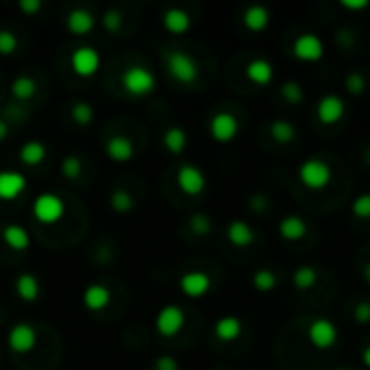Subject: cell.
Listing matches in <instances>:
<instances>
[{"label":"cell","mask_w":370,"mask_h":370,"mask_svg":"<svg viewBox=\"0 0 370 370\" xmlns=\"http://www.w3.org/2000/svg\"><path fill=\"white\" fill-rule=\"evenodd\" d=\"M162 26L167 28L169 33L182 35L191 28V15L180 7H169L162 15Z\"/></svg>","instance_id":"cell-18"},{"label":"cell","mask_w":370,"mask_h":370,"mask_svg":"<svg viewBox=\"0 0 370 370\" xmlns=\"http://www.w3.org/2000/svg\"><path fill=\"white\" fill-rule=\"evenodd\" d=\"M351 210L357 219H370V193H362L353 199Z\"/></svg>","instance_id":"cell-39"},{"label":"cell","mask_w":370,"mask_h":370,"mask_svg":"<svg viewBox=\"0 0 370 370\" xmlns=\"http://www.w3.org/2000/svg\"><path fill=\"white\" fill-rule=\"evenodd\" d=\"M162 143H165V148L172 152V154H182L186 150V143H189L186 130L180 128V126L167 128L165 134H162Z\"/></svg>","instance_id":"cell-26"},{"label":"cell","mask_w":370,"mask_h":370,"mask_svg":"<svg viewBox=\"0 0 370 370\" xmlns=\"http://www.w3.org/2000/svg\"><path fill=\"white\" fill-rule=\"evenodd\" d=\"M82 303H84V307H89L94 312L104 310L110 303V291L104 286V283H98V281L89 283L82 293Z\"/></svg>","instance_id":"cell-19"},{"label":"cell","mask_w":370,"mask_h":370,"mask_svg":"<svg viewBox=\"0 0 370 370\" xmlns=\"http://www.w3.org/2000/svg\"><path fill=\"white\" fill-rule=\"evenodd\" d=\"M251 283H253L255 291L271 293V291H275V286H277V275H275L271 269H258V271L253 273V277H251Z\"/></svg>","instance_id":"cell-31"},{"label":"cell","mask_w":370,"mask_h":370,"mask_svg":"<svg viewBox=\"0 0 370 370\" xmlns=\"http://www.w3.org/2000/svg\"><path fill=\"white\" fill-rule=\"evenodd\" d=\"M189 225H191V232L195 236H208L212 232V219L208 215H204V212H195L191 217Z\"/></svg>","instance_id":"cell-34"},{"label":"cell","mask_w":370,"mask_h":370,"mask_svg":"<svg viewBox=\"0 0 370 370\" xmlns=\"http://www.w3.org/2000/svg\"><path fill=\"white\" fill-rule=\"evenodd\" d=\"M243 331V323L238 317H232V314H227V317H221L217 323H215V336L219 340H223V343H232V340H236Z\"/></svg>","instance_id":"cell-24"},{"label":"cell","mask_w":370,"mask_h":370,"mask_svg":"<svg viewBox=\"0 0 370 370\" xmlns=\"http://www.w3.org/2000/svg\"><path fill=\"white\" fill-rule=\"evenodd\" d=\"M299 180L312 191H321L331 182V169L321 158H307L299 165Z\"/></svg>","instance_id":"cell-3"},{"label":"cell","mask_w":370,"mask_h":370,"mask_svg":"<svg viewBox=\"0 0 370 370\" xmlns=\"http://www.w3.org/2000/svg\"><path fill=\"white\" fill-rule=\"evenodd\" d=\"M167 70L182 84H193L199 78V65L191 54L182 50H172L167 54Z\"/></svg>","instance_id":"cell-1"},{"label":"cell","mask_w":370,"mask_h":370,"mask_svg":"<svg viewBox=\"0 0 370 370\" xmlns=\"http://www.w3.org/2000/svg\"><path fill=\"white\" fill-rule=\"evenodd\" d=\"M110 208H113V212H117V215H128V212L134 210V197L124 189L113 191L110 193Z\"/></svg>","instance_id":"cell-30"},{"label":"cell","mask_w":370,"mask_h":370,"mask_svg":"<svg viewBox=\"0 0 370 370\" xmlns=\"http://www.w3.org/2000/svg\"><path fill=\"white\" fill-rule=\"evenodd\" d=\"M338 370H349V368H338Z\"/></svg>","instance_id":"cell-49"},{"label":"cell","mask_w":370,"mask_h":370,"mask_svg":"<svg viewBox=\"0 0 370 370\" xmlns=\"http://www.w3.org/2000/svg\"><path fill=\"white\" fill-rule=\"evenodd\" d=\"M106 154L110 160H115V162H128L134 158V143L128 139V136H110L106 141V146H104Z\"/></svg>","instance_id":"cell-15"},{"label":"cell","mask_w":370,"mask_h":370,"mask_svg":"<svg viewBox=\"0 0 370 370\" xmlns=\"http://www.w3.org/2000/svg\"><path fill=\"white\" fill-rule=\"evenodd\" d=\"M319 281V271L312 264H301L293 271V283L299 291H310L314 288Z\"/></svg>","instance_id":"cell-28"},{"label":"cell","mask_w":370,"mask_h":370,"mask_svg":"<svg viewBox=\"0 0 370 370\" xmlns=\"http://www.w3.org/2000/svg\"><path fill=\"white\" fill-rule=\"evenodd\" d=\"M7 136H9V124L5 120H0V143L7 141Z\"/></svg>","instance_id":"cell-46"},{"label":"cell","mask_w":370,"mask_h":370,"mask_svg":"<svg viewBox=\"0 0 370 370\" xmlns=\"http://www.w3.org/2000/svg\"><path fill=\"white\" fill-rule=\"evenodd\" d=\"M156 370H180V362L174 355H158L154 359Z\"/></svg>","instance_id":"cell-42"},{"label":"cell","mask_w":370,"mask_h":370,"mask_svg":"<svg viewBox=\"0 0 370 370\" xmlns=\"http://www.w3.org/2000/svg\"><path fill=\"white\" fill-rule=\"evenodd\" d=\"M42 7H44L42 0H20V3H18V9H20L22 13H26V15H35V13H39Z\"/></svg>","instance_id":"cell-43"},{"label":"cell","mask_w":370,"mask_h":370,"mask_svg":"<svg viewBox=\"0 0 370 370\" xmlns=\"http://www.w3.org/2000/svg\"><path fill=\"white\" fill-rule=\"evenodd\" d=\"M186 323V317H184V310L180 305H174V303H169V305H162L160 312L156 314V331L165 338H172L176 336Z\"/></svg>","instance_id":"cell-5"},{"label":"cell","mask_w":370,"mask_h":370,"mask_svg":"<svg viewBox=\"0 0 370 370\" xmlns=\"http://www.w3.org/2000/svg\"><path fill=\"white\" fill-rule=\"evenodd\" d=\"M269 20H271V13L264 5H251L245 9V15H243V22L249 31L253 33H260L269 26Z\"/></svg>","instance_id":"cell-23"},{"label":"cell","mask_w":370,"mask_h":370,"mask_svg":"<svg viewBox=\"0 0 370 370\" xmlns=\"http://www.w3.org/2000/svg\"><path fill=\"white\" fill-rule=\"evenodd\" d=\"M251 206H255L253 210H264V206H267V199L264 197H260V195H255V197H251V202H249Z\"/></svg>","instance_id":"cell-45"},{"label":"cell","mask_w":370,"mask_h":370,"mask_svg":"<svg viewBox=\"0 0 370 370\" xmlns=\"http://www.w3.org/2000/svg\"><path fill=\"white\" fill-rule=\"evenodd\" d=\"M96 117V110L89 102L84 100H76L72 104V120L78 124V126H89Z\"/></svg>","instance_id":"cell-33"},{"label":"cell","mask_w":370,"mask_h":370,"mask_svg":"<svg viewBox=\"0 0 370 370\" xmlns=\"http://www.w3.org/2000/svg\"><path fill=\"white\" fill-rule=\"evenodd\" d=\"M362 273H364V279H366V281L370 283V262H368V264L364 267V271H362Z\"/></svg>","instance_id":"cell-48"},{"label":"cell","mask_w":370,"mask_h":370,"mask_svg":"<svg viewBox=\"0 0 370 370\" xmlns=\"http://www.w3.org/2000/svg\"><path fill=\"white\" fill-rule=\"evenodd\" d=\"M345 87L351 96H362L366 91V78L359 74V72H351L347 78H345Z\"/></svg>","instance_id":"cell-38"},{"label":"cell","mask_w":370,"mask_h":370,"mask_svg":"<svg viewBox=\"0 0 370 370\" xmlns=\"http://www.w3.org/2000/svg\"><path fill=\"white\" fill-rule=\"evenodd\" d=\"M70 63H72V70H74L78 76L91 78V76L98 74L102 59H100V54H98L96 48H91V46H80V48H76V50L72 52Z\"/></svg>","instance_id":"cell-6"},{"label":"cell","mask_w":370,"mask_h":370,"mask_svg":"<svg viewBox=\"0 0 370 370\" xmlns=\"http://www.w3.org/2000/svg\"><path fill=\"white\" fill-rule=\"evenodd\" d=\"M61 174L68 178V180H74L82 174V158L78 154H70L63 158L61 162Z\"/></svg>","instance_id":"cell-35"},{"label":"cell","mask_w":370,"mask_h":370,"mask_svg":"<svg viewBox=\"0 0 370 370\" xmlns=\"http://www.w3.org/2000/svg\"><path fill=\"white\" fill-rule=\"evenodd\" d=\"M18 48V37L9 31V28H0V54H13Z\"/></svg>","instance_id":"cell-40"},{"label":"cell","mask_w":370,"mask_h":370,"mask_svg":"<svg viewBox=\"0 0 370 370\" xmlns=\"http://www.w3.org/2000/svg\"><path fill=\"white\" fill-rule=\"evenodd\" d=\"M362 364H364L366 368H370V347H366V349L362 351Z\"/></svg>","instance_id":"cell-47"},{"label":"cell","mask_w":370,"mask_h":370,"mask_svg":"<svg viewBox=\"0 0 370 370\" xmlns=\"http://www.w3.org/2000/svg\"><path fill=\"white\" fill-rule=\"evenodd\" d=\"M46 156H48V150L42 141H26V143L20 148V160L24 165H31V167L42 165L46 160Z\"/></svg>","instance_id":"cell-25"},{"label":"cell","mask_w":370,"mask_h":370,"mask_svg":"<svg viewBox=\"0 0 370 370\" xmlns=\"http://www.w3.org/2000/svg\"><path fill=\"white\" fill-rule=\"evenodd\" d=\"M122 87L130 94V96H136V98H143L148 94H152L156 89V76L146 70V68H128L124 74H122Z\"/></svg>","instance_id":"cell-2"},{"label":"cell","mask_w":370,"mask_h":370,"mask_svg":"<svg viewBox=\"0 0 370 370\" xmlns=\"http://www.w3.org/2000/svg\"><path fill=\"white\" fill-rule=\"evenodd\" d=\"M33 215L42 223H56L65 215V202L56 193H42L33 202Z\"/></svg>","instance_id":"cell-4"},{"label":"cell","mask_w":370,"mask_h":370,"mask_svg":"<svg viewBox=\"0 0 370 370\" xmlns=\"http://www.w3.org/2000/svg\"><path fill=\"white\" fill-rule=\"evenodd\" d=\"M247 78L255 84H269L273 80V65L267 59H253L247 65Z\"/></svg>","instance_id":"cell-27"},{"label":"cell","mask_w":370,"mask_h":370,"mask_svg":"<svg viewBox=\"0 0 370 370\" xmlns=\"http://www.w3.org/2000/svg\"><path fill=\"white\" fill-rule=\"evenodd\" d=\"M227 238H230V243L236 247H249L253 243L255 234L247 221L234 219V221L227 223Z\"/></svg>","instance_id":"cell-22"},{"label":"cell","mask_w":370,"mask_h":370,"mask_svg":"<svg viewBox=\"0 0 370 370\" xmlns=\"http://www.w3.org/2000/svg\"><path fill=\"white\" fill-rule=\"evenodd\" d=\"M15 293L26 303L37 301L39 295H42V283H39L37 275H33V273H20L15 277Z\"/></svg>","instance_id":"cell-17"},{"label":"cell","mask_w":370,"mask_h":370,"mask_svg":"<svg viewBox=\"0 0 370 370\" xmlns=\"http://www.w3.org/2000/svg\"><path fill=\"white\" fill-rule=\"evenodd\" d=\"M353 319L359 325H368L370 323V301H359L353 310Z\"/></svg>","instance_id":"cell-41"},{"label":"cell","mask_w":370,"mask_h":370,"mask_svg":"<svg viewBox=\"0 0 370 370\" xmlns=\"http://www.w3.org/2000/svg\"><path fill=\"white\" fill-rule=\"evenodd\" d=\"M277 230H279V236L281 238H286V241H301L307 232V225L301 217L297 215H288V217H283L277 225Z\"/></svg>","instance_id":"cell-21"},{"label":"cell","mask_w":370,"mask_h":370,"mask_svg":"<svg viewBox=\"0 0 370 370\" xmlns=\"http://www.w3.org/2000/svg\"><path fill=\"white\" fill-rule=\"evenodd\" d=\"M26 184L28 180L24 174L13 172V169H5V172H0V199L11 202V199H15L26 189Z\"/></svg>","instance_id":"cell-14"},{"label":"cell","mask_w":370,"mask_h":370,"mask_svg":"<svg viewBox=\"0 0 370 370\" xmlns=\"http://www.w3.org/2000/svg\"><path fill=\"white\" fill-rule=\"evenodd\" d=\"M37 91V82L33 76H28V74H22L18 78H13L11 82V94L15 100H31Z\"/></svg>","instance_id":"cell-29"},{"label":"cell","mask_w":370,"mask_h":370,"mask_svg":"<svg viewBox=\"0 0 370 370\" xmlns=\"http://www.w3.org/2000/svg\"><path fill=\"white\" fill-rule=\"evenodd\" d=\"M3 241L7 243V247H11L13 251H26L31 247V234H28L26 227L18 225V223H9L3 230Z\"/></svg>","instance_id":"cell-20"},{"label":"cell","mask_w":370,"mask_h":370,"mask_svg":"<svg viewBox=\"0 0 370 370\" xmlns=\"http://www.w3.org/2000/svg\"><path fill=\"white\" fill-rule=\"evenodd\" d=\"M7 343H9L13 353H20V355L31 353L37 345V331L31 323H15L9 329Z\"/></svg>","instance_id":"cell-8"},{"label":"cell","mask_w":370,"mask_h":370,"mask_svg":"<svg viewBox=\"0 0 370 370\" xmlns=\"http://www.w3.org/2000/svg\"><path fill=\"white\" fill-rule=\"evenodd\" d=\"M208 128H210V136L217 141V143H230V141H234L238 134V120L232 115V113L221 110V113H215L212 115Z\"/></svg>","instance_id":"cell-7"},{"label":"cell","mask_w":370,"mask_h":370,"mask_svg":"<svg viewBox=\"0 0 370 370\" xmlns=\"http://www.w3.org/2000/svg\"><path fill=\"white\" fill-rule=\"evenodd\" d=\"M271 136L277 141V143H291V141H295V136H297V128L286 120H275L271 124Z\"/></svg>","instance_id":"cell-32"},{"label":"cell","mask_w":370,"mask_h":370,"mask_svg":"<svg viewBox=\"0 0 370 370\" xmlns=\"http://www.w3.org/2000/svg\"><path fill=\"white\" fill-rule=\"evenodd\" d=\"M102 24H104V28L108 33H117L122 28V11L117 7L106 9L104 15H102Z\"/></svg>","instance_id":"cell-36"},{"label":"cell","mask_w":370,"mask_h":370,"mask_svg":"<svg viewBox=\"0 0 370 370\" xmlns=\"http://www.w3.org/2000/svg\"><path fill=\"white\" fill-rule=\"evenodd\" d=\"M281 96L286 98L291 104H299V102H303V89H301V84L299 82H295V80H288V82H283L281 84Z\"/></svg>","instance_id":"cell-37"},{"label":"cell","mask_w":370,"mask_h":370,"mask_svg":"<svg viewBox=\"0 0 370 370\" xmlns=\"http://www.w3.org/2000/svg\"><path fill=\"white\" fill-rule=\"evenodd\" d=\"M307 338L317 349H329L338 340V329L329 319H314L307 327Z\"/></svg>","instance_id":"cell-11"},{"label":"cell","mask_w":370,"mask_h":370,"mask_svg":"<svg viewBox=\"0 0 370 370\" xmlns=\"http://www.w3.org/2000/svg\"><path fill=\"white\" fill-rule=\"evenodd\" d=\"M176 180H178V186H180L186 195H199V193H204V191H206V184H208L206 174H204L197 165H191V162L180 165Z\"/></svg>","instance_id":"cell-10"},{"label":"cell","mask_w":370,"mask_h":370,"mask_svg":"<svg viewBox=\"0 0 370 370\" xmlns=\"http://www.w3.org/2000/svg\"><path fill=\"white\" fill-rule=\"evenodd\" d=\"M210 288H212V281L204 271H189L180 277V291L186 297L199 299V297H204Z\"/></svg>","instance_id":"cell-13"},{"label":"cell","mask_w":370,"mask_h":370,"mask_svg":"<svg viewBox=\"0 0 370 370\" xmlns=\"http://www.w3.org/2000/svg\"><path fill=\"white\" fill-rule=\"evenodd\" d=\"M345 113H347V104H345L343 98L336 96V94L323 96V98L319 100V104H317V115H319V120H321L325 126L338 124L340 120L345 117Z\"/></svg>","instance_id":"cell-12"},{"label":"cell","mask_w":370,"mask_h":370,"mask_svg":"<svg viewBox=\"0 0 370 370\" xmlns=\"http://www.w3.org/2000/svg\"><path fill=\"white\" fill-rule=\"evenodd\" d=\"M340 5H343L345 9H351V11H362V9H366L370 3H368V0H343Z\"/></svg>","instance_id":"cell-44"},{"label":"cell","mask_w":370,"mask_h":370,"mask_svg":"<svg viewBox=\"0 0 370 370\" xmlns=\"http://www.w3.org/2000/svg\"><path fill=\"white\" fill-rule=\"evenodd\" d=\"M65 26L70 28V33L74 35H87L91 33V28L96 26V18L91 11L82 9V7H76L68 13L65 18Z\"/></svg>","instance_id":"cell-16"},{"label":"cell","mask_w":370,"mask_h":370,"mask_svg":"<svg viewBox=\"0 0 370 370\" xmlns=\"http://www.w3.org/2000/svg\"><path fill=\"white\" fill-rule=\"evenodd\" d=\"M293 54L297 56L299 61L305 63H314L321 61L325 54V46L321 42V37H317L314 33H303L295 39L293 44Z\"/></svg>","instance_id":"cell-9"}]
</instances>
